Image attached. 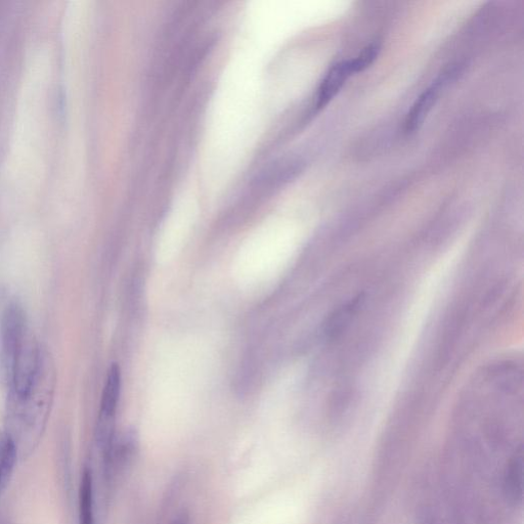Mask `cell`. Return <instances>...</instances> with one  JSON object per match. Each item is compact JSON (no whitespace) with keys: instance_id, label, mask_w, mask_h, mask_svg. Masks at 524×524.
<instances>
[{"instance_id":"3","label":"cell","mask_w":524,"mask_h":524,"mask_svg":"<svg viewBox=\"0 0 524 524\" xmlns=\"http://www.w3.org/2000/svg\"><path fill=\"white\" fill-rule=\"evenodd\" d=\"M445 81L446 77L436 80L415 101L405 121L407 134L415 133L423 125L435 103L438 102L440 90Z\"/></svg>"},{"instance_id":"8","label":"cell","mask_w":524,"mask_h":524,"mask_svg":"<svg viewBox=\"0 0 524 524\" xmlns=\"http://www.w3.org/2000/svg\"><path fill=\"white\" fill-rule=\"evenodd\" d=\"M381 47L378 42H372L366 47L358 57L353 60H348L351 65L353 73H359L369 68L378 58Z\"/></svg>"},{"instance_id":"1","label":"cell","mask_w":524,"mask_h":524,"mask_svg":"<svg viewBox=\"0 0 524 524\" xmlns=\"http://www.w3.org/2000/svg\"><path fill=\"white\" fill-rule=\"evenodd\" d=\"M47 357L42 358L40 373L30 395L20 400H9L6 431L23 458L30 456L38 446L50 415L55 370Z\"/></svg>"},{"instance_id":"6","label":"cell","mask_w":524,"mask_h":524,"mask_svg":"<svg viewBox=\"0 0 524 524\" xmlns=\"http://www.w3.org/2000/svg\"><path fill=\"white\" fill-rule=\"evenodd\" d=\"M19 453L17 446L7 431L0 432V496L9 487Z\"/></svg>"},{"instance_id":"7","label":"cell","mask_w":524,"mask_h":524,"mask_svg":"<svg viewBox=\"0 0 524 524\" xmlns=\"http://www.w3.org/2000/svg\"><path fill=\"white\" fill-rule=\"evenodd\" d=\"M92 471L86 468L83 472L79 495V523L95 524V497Z\"/></svg>"},{"instance_id":"5","label":"cell","mask_w":524,"mask_h":524,"mask_svg":"<svg viewBox=\"0 0 524 524\" xmlns=\"http://www.w3.org/2000/svg\"><path fill=\"white\" fill-rule=\"evenodd\" d=\"M121 374L119 367L114 364L110 368L103 390L101 408L98 421L115 423V416L120 398Z\"/></svg>"},{"instance_id":"4","label":"cell","mask_w":524,"mask_h":524,"mask_svg":"<svg viewBox=\"0 0 524 524\" xmlns=\"http://www.w3.org/2000/svg\"><path fill=\"white\" fill-rule=\"evenodd\" d=\"M353 74L349 61H342L332 66L319 87L316 100L317 109L325 108L338 95L347 79Z\"/></svg>"},{"instance_id":"2","label":"cell","mask_w":524,"mask_h":524,"mask_svg":"<svg viewBox=\"0 0 524 524\" xmlns=\"http://www.w3.org/2000/svg\"><path fill=\"white\" fill-rule=\"evenodd\" d=\"M29 333L22 308L17 304L10 305L3 316L2 326H0V364L7 377L15 354Z\"/></svg>"},{"instance_id":"9","label":"cell","mask_w":524,"mask_h":524,"mask_svg":"<svg viewBox=\"0 0 524 524\" xmlns=\"http://www.w3.org/2000/svg\"><path fill=\"white\" fill-rule=\"evenodd\" d=\"M522 485V463L521 458L515 459L507 475V488L510 494L517 498V493L521 494Z\"/></svg>"},{"instance_id":"10","label":"cell","mask_w":524,"mask_h":524,"mask_svg":"<svg viewBox=\"0 0 524 524\" xmlns=\"http://www.w3.org/2000/svg\"><path fill=\"white\" fill-rule=\"evenodd\" d=\"M170 524H191L190 514L186 511H183L174 517Z\"/></svg>"}]
</instances>
